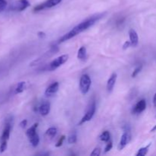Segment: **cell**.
I'll return each mask as SVG.
<instances>
[{"mask_svg":"<svg viewBox=\"0 0 156 156\" xmlns=\"http://www.w3.org/2000/svg\"><path fill=\"white\" fill-rule=\"evenodd\" d=\"M102 17V15H94V16H92L91 18H88L85 21H82L80 24H79L78 25H76V27H73L70 31H69L68 33H66V34H64L60 39L59 40V43H63L65 41H69V40L72 39L74 37L77 36L78 34H79L82 32L85 31L87 29H88L89 27H91V26L94 25L99 19Z\"/></svg>","mask_w":156,"mask_h":156,"instance_id":"obj_1","label":"cell"},{"mask_svg":"<svg viewBox=\"0 0 156 156\" xmlns=\"http://www.w3.org/2000/svg\"><path fill=\"white\" fill-rule=\"evenodd\" d=\"M101 155V149L99 148H95V149L93 150V152L91 153V155H95L98 156Z\"/></svg>","mask_w":156,"mask_h":156,"instance_id":"obj_27","label":"cell"},{"mask_svg":"<svg viewBox=\"0 0 156 156\" xmlns=\"http://www.w3.org/2000/svg\"><path fill=\"white\" fill-rule=\"evenodd\" d=\"M50 111V103L48 101H44L40 105L39 112L41 116L48 115Z\"/></svg>","mask_w":156,"mask_h":156,"instance_id":"obj_12","label":"cell"},{"mask_svg":"<svg viewBox=\"0 0 156 156\" xmlns=\"http://www.w3.org/2000/svg\"><path fill=\"white\" fill-rule=\"evenodd\" d=\"M117 73H114L110 78L108 79V82H107V90H108V92H111L114 89V86H115L116 82H117Z\"/></svg>","mask_w":156,"mask_h":156,"instance_id":"obj_11","label":"cell"},{"mask_svg":"<svg viewBox=\"0 0 156 156\" xmlns=\"http://www.w3.org/2000/svg\"><path fill=\"white\" fill-rule=\"evenodd\" d=\"M28 0H17L11 5V9L16 12H22L30 6Z\"/></svg>","mask_w":156,"mask_h":156,"instance_id":"obj_6","label":"cell"},{"mask_svg":"<svg viewBox=\"0 0 156 156\" xmlns=\"http://www.w3.org/2000/svg\"><path fill=\"white\" fill-rule=\"evenodd\" d=\"M61 2H62V0H46L43 3H41L38 5H37L36 7H34V12H40V11L44 10L45 9H50V8L57 5Z\"/></svg>","mask_w":156,"mask_h":156,"instance_id":"obj_4","label":"cell"},{"mask_svg":"<svg viewBox=\"0 0 156 156\" xmlns=\"http://www.w3.org/2000/svg\"><path fill=\"white\" fill-rule=\"evenodd\" d=\"M29 142L31 144V146L33 147H37L38 146L40 143V138L39 136H38L37 133H35L34 135L31 136L30 137H29Z\"/></svg>","mask_w":156,"mask_h":156,"instance_id":"obj_15","label":"cell"},{"mask_svg":"<svg viewBox=\"0 0 156 156\" xmlns=\"http://www.w3.org/2000/svg\"><path fill=\"white\" fill-rule=\"evenodd\" d=\"M57 133V129L56 127H50L46 131V136L50 138H53Z\"/></svg>","mask_w":156,"mask_h":156,"instance_id":"obj_19","label":"cell"},{"mask_svg":"<svg viewBox=\"0 0 156 156\" xmlns=\"http://www.w3.org/2000/svg\"><path fill=\"white\" fill-rule=\"evenodd\" d=\"M69 59V55L67 54H63L62 56H59V57L56 58L55 59H53L50 64H49V69L50 70H55L57 68H59L60 66H62V64L65 63Z\"/></svg>","mask_w":156,"mask_h":156,"instance_id":"obj_5","label":"cell"},{"mask_svg":"<svg viewBox=\"0 0 156 156\" xmlns=\"http://www.w3.org/2000/svg\"><path fill=\"white\" fill-rule=\"evenodd\" d=\"M11 129H12V125H11L10 122H8V123H6L4 129H3L2 134L0 137V143L1 142H8L9 136H10Z\"/></svg>","mask_w":156,"mask_h":156,"instance_id":"obj_9","label":"cell"},{"mask_svg":"<svg viewBox=\"0 0 156 156\" xmlns=\"http://www.w3.org/2000/svg\"><path fill=\"white\" fill-rule=\"evenodd\" d=\"M146 101L145 99H142L140 101L136 103V105L134 106L133 109V113L135 114H141L142 112L146 110Z\"/></svg>","mask_w":156,"mask_h":156,"instance_id":"obj_10","label":"cell"},{"mask_svg":"<svg viewBox=\"0 0 156 156\" xmlns=\"http://www.w3.org/2000/svg\"><path fill=\"white\" fill-rule=\"evenodd\" d=\"M96 111V103L95 101H93L92 103L90 105L89 108H88V111H86V113L85 114V115L82 117V118L81 119L80 122L79 123V125H82L83 123H86V122L90 121L91 119L94 117V114H95Z\"/></svg>","mask_w":156,"mask_h":156,"instance_id":"obj_3","label":"cell"},{"mask_svg":"<svg viewBox=\"0 0 156 156\" xmlns=\"http://www.w3.org/2000/svg\"><path fill=\"white\" fill-rule=\"evenodd\" d=\"M38 126V123H34V124H33V126H30L29 129H27V130L26 131V136H27V137H30L31 136L34 135L35 133H37V128Z\"/></svg>","mask_w":156,"mask_h":156,"instance_id":"obj_16","label":"cell"},{"mask_svg":"<svg viewBox=\"0 0 156 156\" xmlns=\"http://www.w3.org/2000/svg\"><path fill=\"white\" fill-rule=\"evenodd\" d=\"M154 131H156V125H155V126H154L153 128L151 129V132H154Z\"/></svg>","mask_w":156,"mask_h":156,"instance_id":"obj_32","label":"cell"},{"mask_svg":"<svg viewBox=\"0 0 156 156\" xmlns=\"http://www.w3.org/2000/svg\"><path fill=\"white\" fill-rule=\"evenodd\" d=\"M65 139H66L65 136H62L59 139L57 143H56V147H60V146H62V145L63 144V142L64 140H65Z\"/></svg>","mask_w":156,"mask_h":156,"instance_id":"obj_26","label":"cell"},{"mask_svg":"<svg viewBox=\"0 0 156 156\" xmlns=\"http://www.w3.org/2000/svg\"><path fill=\"white\" fill-rule=\"evenodd\" d=\"M91 85V78L88 75H82L79 82V89L83 94H86L89 91L90 87Z\"/></svg>","mask_w":156,"mask_h":156,"instance_id":"obj_2","label":"cell"},{"mask_svg":"<svg viewBox=\"0 0 156 156\" xmlns=\"http://www.w3.org/2000/svg\"><path fill=\"white\" fill-rule=\"evenodd\" d=\"M76 141H77V135H76V133H73L69 136L68 143L69 144H73V143H76Z\"/></svg>","mask_w":156,"mask_h":156,"instance_id":"obj_21","label":"cell"},{"mask_svg":"<svg viewBox=\"0 0 156 156\" xmlns=\"http://www.w3.org/2000/svg\"><path fill=\"white\" fill-rule=\"evenodd\" d=\"M142 69H143V65L137 66L136 67L135 69L133 70V73H132V75H131V76H132L133 78H135L136 76H137V75H138L139 73H140V72L142 71Z\"/></svg>","mask_w":156,"mask_h":156,"instance_id":"obj_22","label":"cell"},{"mask_svg":"<svg viewBox=\"0 0 156 156\" xmlns=\"http://www.w3.org/2000/svg\"><path fill=\"white\" fill-rule=\"evenodd\" d=\"M59 84L58 82H55L53 83H52L51 85H49L47 87V88L45 91V95L47 97H50V96H53V94H56V92L59 90Z\"/></svg>","mask_w":156,"mask_h":156,"instance_id":"obj_8","label":"cell"},{"mask_svg":"<svg viewBox=\"0 0 156 156\" xmlns=\"http://www.w3.org/2000/svg\"><path fill=\"white\" fill-rule=\"evenodd\" d=\"M7 149V142H1L0 143V152L2 153Z\"/></svg>","mask_w":156,"mask_h":156,"instance_id":"obj_23","label":"cell"},{"mask_svg":"<svg viewBox=\"0 0 156 156\" xmlns=\"http://www.w3.org/2000/svg\"><path fill=\"white\" fill-rule=\"evenodd\" d=\"M37 36L39 37L40 38H44V37H45L46 34H45V33H44V32L40 31V32H38V33H37Z\"/></svg>","mask_w":156,"mask_h":156,"instance_id":"obj_30","label":"cell"},{"mask_svg":"<svg viewBox=\"0 0 156 156\" xmlns=\"http://www.w3.org/2000/svg\"><path fill=\"white\" fill-rule=\"evenodd\" d=\"M100 140L102 142H105V143H108L111 140V133L108 131H104L100 136Z\"/></svg>","mask_w":156,"mask_h":156,"instance_id":"obj_18","label":"cell"},{"mask_svg":"<svg viewBox=\"0 0 156 156\" xmlns=\"http://www.w3.org/2000/svg\"><path fill=\"white\" fill-rule=\"evenodd\" d=\"M153 105L154 106L156 107V93L155 94V95H154V98H153Z\"/></svg>","mask_w":156,"mask_h":156,"instance_id":"obj_31","label":"cell"},{"mask_svg":"<svg viewBox=\"0 0 156 156\" xmlns=\"http://www.w3.org/2000/svg\"><path fill=\"white\" fill-rule=\"evenodd\" d=\"M112 148H113V143L111 141V140H110L109 142H108V143H107V145H106V147H105V153H107V152H108L109 151H111Z\"/></svg>","mask_w":156,"mask_h":156,"instance_id":"obj_25","label":"cell"},{"mask_svg":"<svg viewBox=\"0 0 156 156\" xmlns=\"http://www.w3.org/2000/svg\"><path fill=\"white\" fill-rule=\"evenodd\" d=\"M77 57L78 59H79L80 60H85V59H86L87 57V50L85 47H81L80 48H79V50H78Z\"/></svg>","mask_w":156,"mask_h":156,"instance_id":"obj_14","label":"cell"},{"mask_svg":"<svg viewBox=\"0 0 156 156\" xmlns=\"http://www.w3.org/2000/svg\"><path fill=\"white\" fill-rule=\"evenodd\" d=\"M130 45H131L130 41H126V42H125L124 44H123V50H126V49L129 48V47H130Z\"/></svg>","mask_w":156,"mask_h":156,"instance_id":"obj_28","label":"cell"},{"mask_svg":"<svg viewBox=\"0 0 156 156\" xmlns=\"http://www.w3.org/2000/svg\"><path fill=\"white\" fill-rule=\"evenodd\" d=\"M26 88V83L24 82H18V85H17L16 88L15 89V94H20V93H22L23 91L25 90Z\"/></svg>","mask_w":156,"mask_h":156,"instance_id":"obj_17","label":"cell"},{"mask_svg":"<svg viewBox=\"0 0 156 156\" xmlns=\"http://www.w3.org/2000/svg\"><path fill=\"white\" fill-rule=\"evenodd\" d=\"M129 41L131 43V46L133 47H136L139 43V37L137 34L136 31L133 29H130L129 31Z\"/></svg>","mask_w":156,"mask_h":156,"instance_id":"obj_13","label":"cell"},{"mask_svg":"<svg viewBox=\"0 0 156 156\" xmlns=\"http://www.w3.org/2000/svg\"><path fill=\"white\" fill-rule=\"evenodd\" d=\"M149 146H150V144L148 145V146H146V147H143V148H141V149H139L138 152L136 153V156H144V155H146V154L148 153V152H149Z\"/></svg>","mask_w":156,"mask_h":156,"instance_id":"obj_20","label":"cell"},{"mask_svg":"<svg viewBox=\"0 0 156 156\" xmlns=\"http://www.w3.org/2000/svg\"><path fill=\"white\" fill-rule=\"evenodd\" d=\"M131 140V133H130V129L129 128H126L124 130V133H123V135L121 136V138H120V143H119L118 149L119 150H122L123 149H124L126 146H127L128 143H129Z\"/></svg>","mask_w":156,"mask_h":156,"instance_id":"obj_7","label":"cell"},{"mask_svg":"<svg viewBox=\"0 0 156 156\" xmlns=\"http://www.w3.org/2000/svg\"><path fill=\"white\" fill-rule=\"evenodd\" d=\"M27 120H23L20 123L19 125H20V126H21V128H24L26 126H27Z\"/></svg>","mask_w":156,"mask_h":156,"instance_id":"obj_29","label":"cell"},{"mask_svg":"<svg viewBox=\"0 0 156 156\" xmlns=\"http://www.w3.org/2000/svg\"><path fill=\"white\" fill-rule=\"evenodd\" d=\"M7 6V2L5 0H0V12H3Z\"/></svg>","mask_w":156,"mask_h":156,"instance_id":"obj_24","label":"cell"}]
</instances>
